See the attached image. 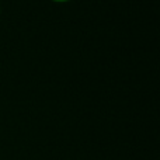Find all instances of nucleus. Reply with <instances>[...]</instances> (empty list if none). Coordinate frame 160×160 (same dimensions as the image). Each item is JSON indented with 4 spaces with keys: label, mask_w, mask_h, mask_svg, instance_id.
I'll return each mask as SVG.
<instances>
[{
    "label": "nucleus",
    "mask_w": 160,
    "mask_h": 160,
    "mask_svg": "<svg viewBox=\"0 0 160 160\" xmlns=\"http://www.w3.org/2000/svg\"><path fill=\"white\" fill-rule=\"evenodd\" d=\"M52 2H55V3H68V2H70V0H52Z\"/></svg>",
    "instance_id": "obj_1"
}]
</instances>
